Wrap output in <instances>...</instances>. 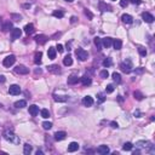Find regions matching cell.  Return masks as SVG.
<instances>
[{
    "label": "cell",
    "instance_id": "obj_1",
    "mask_svg": "<svg viewBox=\"0 0 155 155\" xmlns=\"http://www.w3.org/2000/svg\"><path fill=\"white\" fill-rule=\"evenodd\" d=\"M3 136H4V138L6 139L7 142H10V143H12V144H20V137L18 136H16V134L12 132V131H5L3 133Z\"/></svg>",
    "mask_w": 155,
    "mask_h": 155
},
{
    "label": "cell",
    "instance_id": "obj_2",
    "mask_svg": "<svg viewBox=\"0 0 155 155\" xmlns=\"http://www.w3.org/2000/svg\"><path fill=\"white\" fill-rule=\"evenodd\" d=\"M75 55H76V57L81 62H84V61H86L88 58V53L86 52L84 49H80V47H78V49L75 50Z\"/></svg>",
    "mask_w": 155,
    "mask_h": 155
},
{
    "label": "cell",
    "instance_id": "obj_3",
    "mask_svg": "<svg viewBox=\"0 0 155 155\" xmlns=\"http://www.w3.org/2000/svg\"><path fill=\"white\" fill-rule=\"evenodd\" d=\"M15 62H16V57L14 56V55H10V56H7L4 58L3 61V64H4V67H6V68H10L11 66H14Z\"/></svg>",
    "mask_w": 155,
    "mask_h": 155
},
{
    "label": "cell",
    "instance_id": "obj_4",
    "mask_svg": "<svg viewBox=\"0 0 155 155\" xmlns=\"http://www.w3.org/2000/svg\"><path fill=\"white\" fill-rule=\"evenodd\" d=\"M120 68H121V70L124 72V73H130L131 70H132V63H131V61L130 60H127V61H124L122 63L120 64Z\"/></svg>",
    "mask_w": 155,
    "mask_h": 155
},
{
    "label": "cell",
    "instance_id": "obj_5",
    "mask_svg": "<svg viewBox=\"0 0 155 155\" xmlns=\"http://www.w3.org/2000/svg\"><path fill=\"white\" fill-rule=\"evenodd\" d=\"M15 72L17 73V74H21V75H25L29 73V69L25 66H22V64H20V66H17V67L15 68Z\"/></svg>",
    "mask_w": 155,
    "mask_h": 155
},
{
    "label": "cell",
    "instance_id": "obj_6",
    "mask_svg": "<svg viewBox=\"0 0 155 155\" xmlns=\"http://www.w3.org/2000/svg\"><path fill=\"white\" fill-rule=\"evenodd\" d=\"M9 93L12 96H17L21 93V87L18 86V85H11L10 87H9Z\"/></svg>",
    "mask_w": 155,
    "mask_h": 155
},
{
    "label": "cell",
    "instance_id": "obj_7",
    "mask_svg": "<svg viewBox=\"0 0 155 155\" xmlns=\"http://www.w3.org/2000/svg\"><path fill=\"white\" fill-rule=\"evenodd\" d=\"M22 35V30L20 28H14L12 30H11V38H12V40H17V39H20Z\"/></svg>",
    "mask_w": 155,
    "mask_h": 155
},
{
    "label": "cell",
    "instance_id": "obj_8",
    "mask_svg": "<svg viewBox=\"0 0 155 155\" xmlns=\"http://www.w3.org/2000/svg\"><path fill=\"white\" fill-rule=\"evenodd\" d=\"M142 18H143V21L147 22V23H153L154 22V16L152 14H149V12H143L142 14Z\"/></svg>",
    "mask_w": 155,
    "mask_h": 155
},
{
    "label": "cell",
    "instance_id": "obj_9",
    "mask_svg": "<svg viewBox=\"0 0 155 155\" xmlns=\"http://www.w3.org/2000/svg\"><path fill=\"white\" fill-rule=\"evenodd\" d=\"M82 104L85 107H91L93 104V98H92L91 96H85L84 98H82Z\"/></svg>",
    "mask_w": 155,
    "mask_h": 155
},
{
    "label": "cell",
    "instance_id": "obj_10",
    "mask_svg": "<svg viewBox=\"0 0 155 155\" xmlns=\"http://www.w3.org/2000/svg\"><path fill=\"white\" fill-rule=\"evenodd\" d=\"M97 153L101 155H107L109 153V147L108 145H99L97 148Z\"/></svg>",
    "mask_w": 155,
    "mask_h": 155
},
{
    "label": "cell",
    "instance_id": "obj_11",
    "mask_svg": "<svg viewBox=\"0 0 155 155\" xmlns=\"http://www.w3.org/2000/svg\"><path fill=\"white\" fill-rule=\"evenodd\" d=\"M47 70H49L50 73H52V74H60L61 73V69H60V67H58L57 64L49 66V67H47Z\"/></svg>",
    "mask_w": 155,
    "mask_h": 155
},
{
    "label": "cell",
    "instance_id": "obj_12",
    "mask_svg": "<svg viewBox=\"0 0 155 155\" xmlns=\"http://www.w3.org/2000/svg\"><path fill=\"white\" fill-rule=\"evenodd\" d=\"M121 20H122L124 23H126V24H131L132 22H133V18H132V16L128 14H124L122 16H121Z\"/></svg>",
    "mask_w": 155,
    "mask_h": 155
},
{
    "label": "cell",
    "instance_id": "obj_13",
    "mask_svg": "<svg viewBox=\"0 0 155 155\" xmlns=\"http://www.w3.org/2000/svg\"><path fill=\"white\" fill-rule=\"evenodd\" d=\"M47 40H49V38H47L46 35H42V34H41V35H36L35 36V41L38 42L39 45H44Z\"/></svg>",
    "mask_w": 155,
    "mask_h": 155
},
{
    "label": "cell",
    "instance_id": "obj_14",
    "mask_svg": "<svg viewBox=\"0 0 155 155\" xmlns=\"http://www.w3.org/2000/svg\"><path fill=\"white\" fill-rule=\"evenodd\" d=\"M66 137H67V133L64 131H58V132L55 133V139L56 141H63Z\"/></svg>",
    "mask_w": 155,
    "mask_h": 155
},
{
    "label": "cell",
    "instance_id": "obj_15",
    "mask_svg": "<svg viewBox=\"0 0 155 155\" xmlns=\"http://www.w3.org/2000/svg\"><path fill=\"white\" fill-rule=\"evenodd\" d=\"M98 7H99V10L103 11V12H106V11H112V7H110L109 5H107L104 1H99Z\"/></svg>",
    "mask_w": 155,
    "mask_h": 155
},
{
    "label": "cell",
    "instance_id": "obj_16",
    "mask_svg": "<svg viewBox=\"0 0 155 155\" xmlns=\"http://www.w3.org/2000/svg\"><path fill=\"white\" fill-rule=\"evenodd\" d=\"M10 29H12V22H11V21H5L3 23L1 30H3V32H9Z\"/></svg>",
    "mask_w": 155,
    "mask_h": 155
},
{
    "label": "cell",
    "instance_id": "obj_17",
    "mask_svg": "<svg viewBox=\"0 0 155 155\" xmlns=\"http://www.w3.org/2000/svg\"><path fill=\"white\" fill-rule=\"evenodd\" d=\"M29 114L32 116H36L39 114V107L35 106V104H33V106L29 107Z\"/></svg>",
    "mask_w": 155,
    "mask_h": 155
},
{
    "label": "cell",
    "instance_id": "obj_18",
    "mask_svg": "<svg viewBox=\"0 0 155 155\" xmlns=\"http://www.w3.org/2000/svg\"><path fill=\"white\" fill-rule=\"evenodd\" d=\"M78 149H79V144H78L76 142H72L70 144L68 145V152L69 153H74V152H76Z\"/></svg>",
    "mask_w": 155,
    "mask_h": 155
},
{
    "label": "cell",
    "instance_id": "obj_19",
    "mask_svg": "<svg viewBox=\"0 0 155 155\" xmlns=\"http://www.w3.org/2000/svg\"><path fill=\"white\" fill-rule=\"evenodd\" d=\"M56 47H50L49 50H47V56H49L50 60H55L56 58Z\"/></svg>",
    "mask_w": 155,
    "mask_h": 155
},
{
    "label": "cell",
    "instance_id": "obj_20",
    "mask_svg": "<svg viewBox=\"0 0 155 155\" xmlns=\"http://www.w3.org/2000/svg\"><path fill=\"white\" fill-rule=\"evenodd\" d=\"M79 81H80V78H78L76 75H70V76L68 78V84L69 85H75Z\"/></svg>",
    "mask_w": 155,
    "mask_h": 155
},
{
    "label": "cell",
    "instance_id": "obj_21",
    "mask_svg": "<svg viewBox=\"0 0 155 155\" xmlns=\"http://www.w3.org/2000/svg\"><path fill=\"white\" fill-rule=\"evenodd\" d=\"M34 25L32 24V23H28V24L24 27V32H25V34H28V35H30V34H33L34 33Z\"/></svg>",
    "mask_w": 155,
    "mask_h": 155
},
{
    "label": "cell",
    "instance_id": "obj_22",
    "mask_svg": "<svg viewBox=\"0 0 155 155\" xmlns=\"http://www.w3.org/2000/svg\"><path fill=\"white\" fill-rule=\"evenodd\" d=\"M112 44H113V39L112 38H104V39H102V45L104 46V47H110L112 46Z\"/></svg>",
    "mask_w": 155,
    "mask_h": 155
},
{
    "label": "cell",
    "instance_id": "obj_23",
    "mask_svg": "<svg viewBox=\"0 0 155 155\" xmlns=\"http://www.w3.org/2000/svg\"><path fill=\"white\" fill-rule=\"evenodd\" d=\"M93 42H95V45H96V47H97V50H98V51H101V50H102V47H103L102 39L98 38V36H96L95 40H93Z\"/></svg>",
    "mask_w": 155,
    "mask_h": 155
},
{
    "label": "cell",
    "instance_id": "obj_24",
    "mask_svg": "<svg viewBox=\"0 0 155 155\" xmlns=\"http://www.w3.org/2000/svg\"><path fill=\"white\" fill-rule=\"evenodd\" d=\"M53 99L56 102H67L68 101V96H58V95H53Z\"/></svg>",
    "mask_w": 155,
    "mask_h": 155
},
{
    "label": "cell",
    "instance_id": "obj_25",
    "mask_svg": "<svg viewBox=\"0 0 155 155\" xmlns=\"http://www.w3.org/2000/svg\"><path fill=\"white\" fill-rule=\"evenodd\" d=\"M80 81H81V84L84 85V86H88V85H91V82H92V80H91V78H88V76H82L80 79Z\"/></svg>",
    "mask_w": 155,
    "mask_h": 155
},
{
    "label": "cell",
    "instance_id": "obj_26",
    "mask_svg": "<svg viewBox=\"0 0 155 155\" xmlns=\"http://www.w3.org/2000/svg\"><path fill=\"white\" fill-rule=\"evenodd\" d=\"M112 45L114 46V49L115 50H121V47H122V41H121L120 39H115Z\"/></svg>",
    "mask_w": 155,
    "mask_h": 155
},
{
    "label": "cell",
    "instance_id": "obj_27",
    "mask_svg": "<svg viewBox=\"0 0 155 155\" xmlns=\"http://www.w3.org/2000/svg\"><path fill=\"white\" fill-rule=\"evenodd\" d=\"M63 64H64V66H67V67H69V66H72V64H73V58H72L70 55H68V56L64 57Z\"/></svg>",
    "mask_w": 155,
    "mask_h": 155
},
{
    "label": "cell",
    "instance_id": "obj_28",
    "mask_svg": "<svg viewBox=\"0 0 155 155\" xmlns=\"http://www.w3.org/2000/svg\"><path fill=\"white\" fill-rule=\"evenodd\" d=\"M15 107H16V108H18V109H22V108H24V107H27V102H25L24 99L17 101V102L15 103Z\"/></svg>",
    "mask_w": 155,
    "mask_h": 155
},
{
    "label": "cell",
    "instance_id": "obj_29",
    "mask_svg": "<svg viewBox=\"0 0 155 155\" xmlns=\"http://www.w3.org/2000/svg\"><path fill=\"white\" fill-rule=\"evenodd\" d=\"M41 57H42L41 52H36L35 56H34V63H35V64H40V63H41Z\"/></svg>",
    "mask_w": 155,
    "mask_h": 155
},
{
    "label": "cell",
    "instance_id": "obj_30",
    "mask_svg": "<svg viewBox=\"0 0 155 155\" xmlns=\"http://www.w3.org/2000/svg\"><path fill=\"white\" fill-rule=\"evenodd\" d=\"M132 148H133V144L132 143H130V142H127V143H125L122 147V149L125 150V152H130V150H132Z\"/></svg>",
    "mask_w": 155,
    "mask_h": 155
},
{
    "label": "cell",
    "instance_id": "obj_31",
    "mask_svg": "<svg viewBox=\"0 0 155 155\" xmlns=\"http://www.w3.org/2000/svg\"><path fill=\"white\" fill-rule=\"evenodd\" d=\"M23 153H24L25 155H29L30 153H32V145H29L28 143L27 144H24V148H23Z\"/></svg>",
    "mask_w": 155,
    "mask_h": 155
},
{
    "label": "cell",
    "instance_id": "obj_32",
    "mask_svg": "<svg viewBox=\"0 0 155 155\" xmlns=\"http://www.w3.org/2000/svg\"><path fill=\"white\" fill-rule=\"evenodd\" d=\"M53 16H55V17L56 18H62L64 16V12L63 11H61V10H56V11H53Z\"/></svg>",
    "mask_w": 155,
    "mask_h": 155
},
{
    "label": "cell",
    "instance_id": "obj_33",
    "mask_svg": "<svg viewBox=\"0 0 155 155\" xmlns=\"http://www.w3.org/2000/svg\"><path fill=\"white\" fill-rule=\"evenodd\" d=\"M113 80L115 81V82H118V84H119V82H121V75L119 74V73H113Z\"/></svg>",
    "mask_w": 155,
    "mask_h": 155
},
{
    "label": "cell",
    "instance_id": "obj_34",
    "mask_svg": "<svg viewBox=\"0 0 155 155\" xmlns=\"http://www.w3.org/2000/svg\"><path fill=\"white\" fill-rule=\"evenodd\" d=\"M40 113H41V118H44V119H49L50 118V112L47 109H42Z\"/></svg>",
    "mask_w": 155,
    "mask_h": 155
},
{
    "label": "cell",
    "instance_id": "obj_35",
    "mask_svg": "<svg viewBox=\"0 0 155 155\" xmlns=\"http://www.w3.org/2000/svg\"><path fill=\"white\" fill-rule=\"evenodd\" d=\"M138 52H139V55H141L142 57L147 56V50H145L143 46H139V47H138Z\"/></svg>",
    "mask_w": 155,
    "mask_h": 155
},
{
    "label": "cell",
    "instance_id": "obj_36",
    "mask_svg": "<svg viewBox=\"0 0 155 155\" xmlns=\"http://www.w3.org/2000/svg\"><path fill=\"white\" fill-rule=\"evenodd\" d=\"M113 64V62H112V58H106V60L103 61V66L106 68H108V67H110Z\"/></svg>",
    "mask_w": 155,
    "mask_h": 155
},
{
    "label": "cell",
    "instance_id": "obj_37",
    "mask_svg": "<svg viewBox=\"0 0 155 155\" xmlns=\"http://www.w3.org/2000/svg\"><path fill=\"white\" fill-rule=\"evenodd\" d=\"M133 96H134V98L138 99V101H142V99H143V95H142L139 91H134Z\"/></svg>",
    "mask_w": 155,
    "mask_h": 155
},
{
    "label": "cell",
    "instance_id": "obj_38",
    "mask_svg": "<svg viewBox=\"0 0 155 155\" xmlns=\"http://www.w3.org/2000/svg\"><path fill=\"white\" fill-rule=\"evenodd\" d=\"M42 127H44L45 130H50V128L52 127V122H50V121H45V122H42Z\"/></svg>",
    "mask_w": 155,
    "mask_h": 155
},
{
    "label": "cell",
    "instance_id": "obj_39",
    "mask_svg": "<svg viewBox=\"0 0 155 155\" xmlns=\"http://www.w3.org/2000/svg\"><path fill=\"white\" fill-rule=\"evenodd\" d=\"M99 75H101V78H103V79H107V78L109 76V73H108L107 69H103V70L99 73Z\"/></svg>",
    "mask_w": 155,
    "mask_h": 155
},
{
    "label": "cell",
    "instance_id": "obj_40",
    "mask_svg": "<svg viewBox=\"0 0 155 155\" xmlns=\"http://www.w3.org/2000/svg\"><path fill=\"white\" fill-rule=\"evenodd\" d=\"M84 14L86 15V16H87L88 17V20H92V18H93V15H92V12L90 10H87V9H85V11H84Z\"/></svg>",
    "mask_w": 155,
    "mask_h": 155
},
{
    "label": "cell",
    "instance_id": "obj_41",
    "mask_svg": "<svg viewBox=\"0 0 155 155\" xmlns=\"http://www.w3.org/2000/svg\"><path fill=\"white\" fill-rule=\"evenodd\" d=\"M113 91H114V86H113V85H108L107 88H106V92H107V93H112Z\"/></svg>",
    "mask_w": 155,
    "mask_h": 155
},
{
    "label": "cell",
    "instance_id": "obj_42",
    "mask_svg": "<svg viewBox=\"0 0 155 155\" xmlns=\"http://www.w3.org/2000/svg\"><path fill=\"white\" fill-rule=\"evenodd\" d=\"M11 17H12V20H15V21H21V15H16V14H12L11 15Z\"/></svg>",
    "mask_w": 155,
    "mask_h": 155
},
{
    "label": "cell",
    "instance_id": "obj_43",
    "mask_svg": "<svg viewBox=\"0 0 155 155\" xmlns=\"http://www.w3.org/2000/svg\"><path fill=\"white\" fill-rule=\"evenodd\" d=\"M128 5V0H120V6L121 7H126Z\"/></svg>",
    "mask_w": 155,
    "mask_h": 155
},
{
    "label": "cell",
    "instance_id": "obj_44",
    "mask_svg": "<svg viewBox=\"0 0 155 155\" xmlns=\"http://www.w3.org/2000/svg\"><path fill=\"white\" fill-rule=\"evenodd\" d=\"M63 46L61 45V44H58V45H57V47H56V51H58V52H63Z\"/></svg>",
    "mask_w": 155,
    "mask_h": 155
},
{
    "label": "cell",
    "instance_id": "obj_45",
    "mask_svg": "<svg viewBox=\"0 0 155 155\" xmlns=\"http://www.w3.org/2000/svg\"><path fill=\"white\" fill-rule=\"evenodd\" d=\"M136 74H142L143 72H144V68H138V69H136Z\"/></svg>",
    "mask_w": 155,
    "mask_h": 155
},
{
    "label": "cell",
    "instance_id": "obj_46",
    "mask_svg": "<svg viewBox=\"0 0 155 155\" xmlns=\"http://www.w3.org/2000/svg\"><path fill=\"white\" fill-rule=\"evenodd\" d=\"M110 126L113 127V128H118L119 125H118V122H115V121H112V122H110Z\"/></svg>",
    "mask_w": 155,
    "mask_h": 155
},
{
    "label": "cell",
    "instance_id": "obj_47",
    "mask_svg": "<svg viewBox=\"0 0 155 155\" xmlns=\"http://www.w3.org/2000/svg\"><path fill=\"white\" fill-rule=\"evenodd\" d=\"M98 99H99V102H104V99H106V98H104V96H103L102 93H99V95H98Z\"/></svg>",
    "mask_w": 155,
    "mask_h": 155
},
{
    "label": "cell",
    "instance_id": "obj_48",
    "mask_svg": "<svg viewBox=\"0 0 155 155\" xmlns=\"http://www.w3.org/2000/svg\"><path fill=\"white\" fill-rule=\"evenodd\" d=\"M132 4H136V5H139L142 3V0H130Z\"/></svg>",
    "mask_w": 155,
    "mask_h": 155
},
{
    "label": "cell",
    "instance_id": "obj_49",
    "mask_svg": "<svg viewBox=\"0 0 155 155\" xmlns=\"http://www.w3.org/2000/svg\"><path fill=\"white\" fill-rule=\"evenodd\" d=\"M5 80H6V79H5V76H4V75H0V84H4V82H5Z\"/></svg>",
    "mask_w": 155,
    "mask_h": 155
},
{
    "label": "cell",
    "instance_id": "obj_50",
    "mask_svg": "<svg viewBox=\"0 0 155 155\" xmlns=\"http://www.w3.org/2000/svg\"><path fill=\"white\" fill-rule=\"evenodd\" d=\"M134 116H136V118H141V112H139V110H136V112H134Z\"/></svg>",
    "mask_w": 155,
    "mask_h": 155
},
{
    "label": "cell",
    "instance_id": "obj_51",
    "mask_svg": "<svg viewBox=\"0 0 155 155\" xmlns=\"http://www.w3.org/2000/svg\"><path fill=\"white\" fill-rule=\"evenodd\" d=\"M76 21H78V18L75 17V16H73V17L70 18V22H72V23H75V22H76Z\"/></svg>",
    "mask_w": 155,
    "mask_h": 155
},
{
    "label": "cell",
    "instance_id": "obj_52",
    "mask_svg": "<svg viewBox=\"0 0 155 155\" xmlns=\"http://www.w3.org/2000/svg\"><path fill=\"white\" fill-rule=\"evenodd\" d=\"M35 74H41V69H36V70H35Z\"/></svg>",
    "mask_w": 155,
    "mask_h": 155
},
{
    "label": "cell",
    "instance_id": "obj_53",
    "mask_svg": "<svg viewBox=\"0 0 155 155\" xmlns=\"http://www.w3.org/2000/svg\"><path fill=\"white\" fill-rule=\"evenodd\" d=\"M36 155H42V152L41 150H38V152H36Z\"/></svg>",
    "mask_w": 155,
    "mask_h": 155
},
{
    "label": "cell",
    "instance_id": "obj_54",
    "mask_svg": "<svg viewBox=\"0 0 155 155\" xmlns=\"http://www.w3.org/2000/svg\"><path fill=\"white\" fill-rule=\"evenodd\" d=\"M66 1H67V3H73L74 0H66Z\"/></svg>",
    "mask_w": 155,
    "mask_h": 155
},
{
    "label": "cell",
    "instance_id": "obj_55",
    "mask_svg": "<svg viewBox=\"0 0 155 155\" xmlns=\"http://www.w3.org/2000/svg\"><path fill=\"white\" fill-rule=\"evenodd\" d=\"M0 23H1V18H0Z\"/></svg>",
    "mask_w": 155,
    "mask_h": 155
},
{
    "label": "cell",
    "instance_id": "obj_56",
    "mask_svg": "<svg viewBox=\"0 0 155 155\" xmlns=\"http://www.w3.org/2000/svg\"><path fill=\"white\" fill-rule=\"evenodd\" d=\"M114 1H115V0H114Z\"/></svg>",
    "mask_w": 155,
    "mask_h": 155
}]
</instances>
